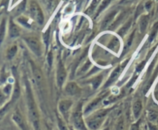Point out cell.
Masks as SVG:
<instances>
[{"label":"cell","mask_w":158,"mask_h":130,"mask_svg":"<svg viewBox=\"0 0 158 130\" xmlns=\"http://www.w3.org/2000/svg\"><path fill=\"white\" fill-rule=\"evenodd\" d=\"M26 106H27L28 116H29V120H30L34 129L41 130L40 129V113H39L38 107L35 103L30 84L27 79H26Z\"/></svg>","instance_id":"cell-1"},{"label":"cell","mask_w":158,"mask_h":130,"mask_svg":"<svg viewBox=\"0 0 158 130\" xmlns=\"http://www.w3.org/2000/svg\"><path fill=\"white\" fill-rule=\"evenodd\" d=\"M113 108L102 109L94 111L86 117V124L88 129L89 130H99L103 126L105 120L107 117L108 114L111 112Z\"/></svg>","instance_id":"cell-2"},{"label":"cell","mask_w":158,"mask_h":130,"mask_svg":"<svg viewBox=\"0 0 158 130\" xmlns=\"http://www.w3.org/2000/svg\"><path fill=\"white\" fill-rule=\"evenodd\" d=\"M83 103H80L76 106L72 111L69 120L72 122L73 129L76 130H89L86 126V122L83 119Z\"/></svg>","instance_id":"cell-3"},{"label":"cell","mask_w":158,"mask_h":130,"mask_svg":"<svg viewBox=\"0 0 158 130\" xmlns=\"http://www.w3.org/2000/svg\"><path fill=\"white\" fill-rule=\"evenodd\" d=\"M73 105V102L69 99L62 100L59 102L58 110L64 121L68 122L69 120L71 113H72L71 109H72Z\"/></svg>","instance_id":"cell-4"},{"label":"cell","mask_w":158,"mask_h":130,"mask_svg":"<svg viewBox=\"0 0 158 130\" xmlns=\"http://www.w3.org/2000/svg\"><path fill=\"white\" fill-rule=\"evenodd\" d=\"M29 12H30L31 16L33 18L35 22H37L40 25L43 24L44 15H43L41 8L40 7L38 3L34 1L31 2L30 6H29Z\"/></svg>","instance_id":"cell-5"},{"label":"cell","mask_w":158,"mask_h":130,"mask_svg":"<svg viewBox=\"0 0 158 130\" xmlns=\"http://www.w3.org/2000/svg\"><path fill=\"white\" fill-rule=\"evenodd\" d=\"M25 42L27 44V46H29V48L30 49V50L35 54L36 56L40 57V55H42V52H43V50H42V46L41 43H40V40L38 39L35 37L32 36H29L26 37L24 39Z\"/></svg>","instance_id":"cell-6"},{"label":"cell","mask_w":158,"mask_h":130,"mask_svg":"<svg viewBox=\"0 0 158 130\" xmlns=\"http://www.w3.org/2000/svg\"><path fill=\"white\" fill-rule=\"evenodd\" d=\"M128 62H129V59H127L125 60L124 62H123L121 64L119 65V66H117L114 71H113L111 75H110L109 79H107V81H106V83H105L104 85L105 89H106V88H108L109 86H110L111 85H113L116 81H117V79L119 78L120 74H121L122 71L124 69V68L126 67V66L127 65Z\"/></svg>","instance_id":"cell-7"},{"label":"cell","mask_w":158,"mask_h":130,"mask_svg":"<svg viewBox=\"0 0 158 130\" xmlns=\"http://www.w3.org/2000/svg\"><path fill=\"white\" fill-rule=\"evenodd\" d=\"M107 95V93H103L102 95H99L98 97H97L96 99H94V100H92L91 102H89L87 105L86 106V107L83 109V114L84 116H89V114H91L92 112H94V111H96V109H97L99 106L100 105L101 102L104 100L105 98Z\"/></svg>","instance_id":"cell-8"},{"label":"cell","mask_w":158,"mask_h":130,"mask_svg":"<svg viewBox=\"0 0 158 130\" xmlns=\"http://www.w3.org/2000/svg\"><path fill=\"white\" fill-rule=\"evenodd\" d=\"M66 79V71L64 67L62 59H59L58 63H57L56 69V83L59 88H61L63 86V83H65V80Z\"/></svg>","instance_id":"cell-9"},{"label":"cell","mask_w":158,"mask_h":130,"mask_svg":"<svg viewBox=\"0 0 158 130\" xmlns=\"http://www.w3.org/2000/svg\"><path fill=\"white\" fill-rule=\"evenodd\" d=\"M31 66V69H32V75H33V78L35 79V83L37 84V86L39 87H42L43 84V72H42L41 69L39 68V66L35 64L34 62H32V60L29 61Z\"/></svg>","instance_id":"cell-10"},{"label":"cell","mask_w":158,"mask_h":130,"mask_svg":"<svg viewBox=\"0 0 158 130\" xmlns=\"http://www.w3.org/2000/svg\"><path fill=\"white\" fill-rule=\"evenodd\" d=\"M12 121L15 123V125H16L20 129L28 130V126L27 125H26V121H25L24 118H23L21 112L19 111V109H17L16 111L14 112V113L12 114Z\"/></svg>","instance_id":"cell-11"},{"label":"cell","mask_w":158,"mask_h":130,"mask_svg":"<svg viewBox=\"0 0 158 130\" xmlns=\"http://www.w3.org/2000/svg\"><path fill=\"white\" fill-rule=\"evenodd\" d=\"M80 88L75 82H69L65 87V92L68 95L70 96H76L80 93Z\"/></svg>","instance_id":"cell-12"},{"label":"cell","mask_w":158,"mask_h":130,"mask_svg":"<svg viewBox=\"0 0 158 130\" xmlns=\"http://www.w3.org/2000/svg\"><path fill=\"white\" fill-rule=\"evenodd\" d=\"M142 110H143V103H142V101L140 100H136L132 106V113L136 121L140 120Z\"/></svg>","instance_id":"cell-13"},{"label":"cell","mask_w":158,"mask_h":130,"mask_svg":"<svg viewBox=\"0 0 158 130\" xmlns=\"http://www.w3.org/2000/svg\"><path fill=\"white\" fill-rule=\"evenodd\" d=\"M117 14V10H113L106 15V17L104 18V19H103V22H102L101 24L102 30H104V29H106V28H108L110 26L113 20H114V18H115Z\"/></svg>","instance_id":"cell-14"},{"label":"cell","mask_w":158,"mask_h":130,"mask_svg":"<svg viewBox=\"0 0 158 130\" xmlns=\"http://www.w3.org/2000/svg\"><path fill=\"white\" fill-rule=\"evenodd\" d=\"M108 48L110 50H112L113 52H118L120 48V42L119 40V39L117 38V37H114L110 40V42L109 45H108Z\"/></svg>","instance_id":"cell-15"},{"label":"cell","mask_w":158,"mask_h":130,"mask_svg":"<svg viewBox=\"0 0 158 130\" xmlns=\"http://www.w3.org/2000/svg\"><path fill=\"white\" fill-rule=\"evenodd\" d=\"M9 35L12 39L16 38L19 35V29L12 20L10 21V24H9Z\"/></svg>","instance_id":"cell-16"},{"label":"cell","mask_w":158,"mask_h":130,"mask_svg":"<svg viewBox=\"0 0 158 130\" xmlns=\"http://www.w3.org/2000/svg\"><path fill=\"white\" fill-rule=\"evenodd\" d=\"M148 22H149V16L147 15H143L140 18V32H144L148 27Z\"/></svg>","instance_id":"cell-17"},{"label":"cell","mask_w":158,"mask_h":130,"mask_svg":"<svg viewBox=\"0 0 158 130\" xmlns=\"http://www.w3.org/2000/svg\"><path fill=\"white\" fill-rule=\"evenodd\" d=\"M131 24H132V20L130 19L129 21L127 22L124 24V26H123V27L118 31V35H120L121 37L124 36L125 34L128 32V30H129L130 28H131Z\"/></svg>","instance_id":"cell-18"},{"label":"cell","mask_w":158,"mask_h":130,"mask_svg":"<svg viewBox=\"0 0 158 130\" xmlns=\"http://www.w3.org/2000/svg\"><path fill=\"white\" fill-rule=\"evenodd\" d=\"M103 75H98V76L94 78L92 80H91L90 83L94 89H98V87L100 86L102 81H103Z\"/></svg>","instance_id":"cell-19"},{"label":"cell","mask_w":158,"mask_h":130,"mask_svg":"<svg viewBox=\"0 0 158 130\" xmlns=\"http://www.w3.org/2000/svg\"><path fill=\"white\" fill-rule=\"evenodd\" d=\"M125 127H126L125 119L123 116H120L118 120H117L115 130H125Z\"/></svg>","instance_id":"cell-20"},{"label":"cell","mask_w":158,"mask_h":130,"mask_svg":"<svg viewBox=\"0 0 158 130\" xmlns=\"http://www.w3.org/2000/svg\"><path fill=\"white\" fill-rule=\"evenodd\" d=\"M18 48L16 46H12V47L9 48L7 51V59H12L16 55Z\"/></svg>","instance_id":"cell-21"},{"label":"cell","mask_w":158,"mask_h":130,"mask_svg":"<svg viewBox=\"0 0 158 130\" xmlns=\"http://www.w3.org/2000/svg\"><path fill=\"white\" fill-rule=\"evenodd\" d=\"M100 1V0H93L92 3L90 4L89 7L86 9V13L87 14V15H91V14L94 12V10L96 9V8L97 7V6H98Z\"/></svg>","instance_id":"cell-22"},{"label":"cell","mask_w":158,"mask_h":130,"mask_svg":"<svg viewBox=\"0 0 158 130\" xmlns=\"http://www.w3.org/2000/svg\"><path fill=\"white\" fill-rule=\"evenodd\" d=\"M148 117L150 123H156V122L158 120V112L153 110L149 111L148 114Z\"/></svg>","instance_id":"cell-23"},{"label":"cell","mask_w":158,"mask_h":130,"mask_svg":"<svg viewBox=\"0 0 158 130\" xmlns=\"http://www.w3.org/2000/svg\"><path fill=\"white\" fill-rule=\"evenodd\" d=\"M57 125L60 130H69V128L66 126V123L63 118H60L57 116Z\"/></svg>","instance_id":"cell-24"},{"label":"cell","mask_w":158,"mask_h":130,"mask_svg":"<svg viewBox=\"0 0 158 130\" xmlns=\"http://www.w3.org/2000/svg\"><path fill=\"white\" fill-rule=\"evenodd\" d=\"M134 34H135V32H133L132 34L130 35L129 39H128L126 45H125V46H124V49H123V54L126 53V52L128 51V49H130V47H131V45H132L133 40H134Z\"/></svg>","instance_id":"cell-25"},{"label":"cell","mask_w":158,"mask_h":130,"mask_svg":"<svg viewBox=\"0 0 158 130\" xmlns=\"http://www.w3.org/2000/svg\"><path fill=\"white\" fill-rule=\"evenodd\" d=\"M5 32H6V19H3L0 25V45L4 39Z\"/></svg>","instance_id":"cell-26"},{"label":"cell","mask_w":158,"mask_h":130,"mask_svg":"<svg viewBox=\"0 0 158 130\" xmlns=\"http://www.w3.org/2000/svg\"><path fill=\"white\" fill-rule=\"evenodd\" d=\"M157 31H158V22L154 25V26H153L152 28V30H151V34H150V36H149L150 43H151V42L154 39V38H155L156 35H157Z\"/></svg>","instance_id":"cell-27"},{"label":"cell","mask_w":158,"mask_h":130,"mask_svg":"<svg viewBox=\"0 0 158 130\" xmlns=\"http://www.w3.org/2000/svg\"><path fill=\"white\" fill-rule=\"evenodd\" d=\"M113 0H103V1L102 2L101 4H100V7L98 8V10H97V15H98L102 11L104 10V9L109 6L110 3Z\"/></svg>","instance_id":"cell-28"},{"label":"cell","mask_w":158,"mask_h":130,"mask_svg":"<svg viewBox=\"0 0 158 130\" xmlns=\"http://www.w3.org/2000/svg\"><path fill=\"white\" fill-rule=\"evenodd\" d=\"M26 0H24V1L20 3L18 7H17V9H16V14L22 13V12H23V11L25 10V9H26Z\"/></svg>","instance_id":"cell-29"},{"label":"cell","mask_w":158,"mask_h":130,"mask_svg":"<svg viewBox=\"0 0 158 130\" xmlns=\"http://www.w3.org/2000/svg\"><path fill=\"white\" fill-rule=\"evenodd\" d=\"M91 66V63L89 61V60H87V62H86V63H85L84 65L83 66V67L80 68V71H79V74H83L85 73V72H86V71L88 70V69L89 68V66Z\"/></svg>","instance_id":"cell-30"},{"label":"cell","mask_w":158,"mask_h":130,"mask_svg":"<svg viewBox=\"0 0 158 130\" xmlns=\"http://www.w3.org/2000/svg\"><path fill=\"white\" fill-rule=\"evenodd\" d=\"M49 33H50V29H48L47 30H46V32L44 33V35H43V41H44L45 44H46V48L48 47V45H49Z\"/></svg>","instance_id":"cell-31"},{"label":"cell","mask_w":158,"mask_h":130,"mask_svg":"<svg viewBox=\"0 0 158 130\" xmlns=\"http://www.w3.org/2000/svg\"><path fill=\"white\" fill-rule=\"evenodd\" d=\"M147 60H148V59H144L143 61H142L141 63H140V64H139L138 66H137V68H136V72H139V73H140V72H141L142 70H143V67H144L145 65H146Z\"/></svg>","instance_id":"cell-32"},{"label":"cell","mask_w":158,"mask_h":130,"mask_svg":"<svg viewBox=\"0 0 158 130\" xmlns=\"http://www.w3.org/2000/svg\"><path fill=\"white\" fill-rule=\"evenodd\" d=\"M52 63H53V55H52V52H49L47 55V63L49 68L52 67Z\"/></svg>","instance_id":"cell-33"},{"label":"cell","mask_w":158,"mask_h":130,"mask_svg":"<svg viewBox=\"0 0 158 130\" xmlns=\"http://www.w3.org/2000/svg\"><path fill=\"white\" fill-rule=\"evenodd\" d=\"M140 120H137V122L133 123L131 125L130 130H140Z\"/></svg>","instance_id":"cell-34"},{"label":"cell","mask_w":158,"mask_h":130,"mask_svg":"<svg viewBox=\"0 0 158 130\" xmlns=\"http://www.w3.org/2000/svg\"><path fill=\"white\" fill-rule=\"evenodd\" d=\"M143 5H139V6L137 8V10H136V12H135V16H134L135 17V18H137V17H138L139 15L143 12Z\"/></svg>","instance_id":"cell-35"},{"label":"cell","mask_w":158,"mask_h":130,"mask_svg":"<svg viewBox=\"0 0 158 130\" xmlns=\"http://www.w3.org/2000/svg\"><path fill=\"white\" fill-rule=\"evenodd\" d=\"M19 22L21 23L22 25H23V26H26V27H28V28L30 27V26H29V25L28 24V20L26 19V18H19Z\"/></svg>","instance_id":"cell-36"},{"label":"cell","mask_w":158,"mask_h":130,"mask_svg":"<svg viewBox=\"0 0 158 130\" xmlns=\"http://www.w3.org/2000/svg\"><path fill=\"white\" fill-rule=\"evenodd\" d=\"M4 93L6 94V95H9L11 92V91H12V87H11L10 85H8V86H6V87L4 88Z\"/></svg>","instance_id":"cell-37"},{"label":"cell","mask_w":158,"mask_h":130,"mask_svg":"<svg viewBox=\"0 0 158 130\" xmlns=\"http://www.w3.org/2000/svg\"><path fill=\"white\" fill-rule=\"evenodd\" d=\"M148 127H149V130H158L157 126L152 123H148Z\"/></svg>","instance_id":"cell-38"},{"label":"cell","mask_w":158,"mask_h":130,"mask_svg":"<svg viewBox=\"0 0 158 130\" xmlns=\"http://www.w3.org/2000/svg\"><path fill=\"white\" fill-rule=\"evenodd\" d=\"M151 7H152V2H151V1L148 2L145 4V8H146V9H148V11H149L150 9H151Z\"/></svg>","instance_id":"cell-39"},{"label":"cell","mask_w":158,"mask_h":130,"mask_svg":"<svg viewBox=\"0 0 158 130\" xmlns=\"http://www.w3.org/2000/svg\"><path fill=\"white\" fill-rule=\"evenodd\" d=\"M102 130H110V128L109 127H106V128H105V129H102Z\"/></svg>","instance_id":"cell-40"},{"label":"cell","mask_w":158,"mask_h":130,"mask_svg":"<svg viewBox=\"0 0 158 130\" xmlns=\"http://www.w3.org/2000/svg\"><path fill=\"white\" fill-rule=\"evenodd\" d=\"M77 2L81 3V2H82V1H83V0H77Z\"/></svg>","instance_id":"cell-41"},{"label":"cell","mask_w":158,"mask_h":130,"mask_svg":"<svg viewBox=\"0 0 158 130\" xmlns=\"http://www.w3.org/2000/svg\"><path fill=\"white\" fill-rule=\"evenodd\" d=\"M69 130H76L75 129H73V128H71V127H69Z\"/></svg>","instance_id":"cell-42"},{"label":"cell","mask_w":158,"mask_h":130,"mask_svg":"<svg viewBox=\"0 0 158 130\" xmlns=\"http://www.w3.org/2000/svg\"><path fill=\"white\" fill-rule=\"evenodd\" d=\"M134 1H135V0H129L128 2H134Z\"/></svg>","instance_id":"cell-43"},{"label":"cell","mask_w":158,"mask_h":130,"mask_svg":"<svg viewBox=\"0 0 158 130\" xmlns=\"http://www.w3.org/2000/svg\"><path fill=\"white\" fill-rule=\"evenodd\" d=\"M49 130H50V129H49Z\"/></svg>","instance_id":"cell-44"}]
</instances>
